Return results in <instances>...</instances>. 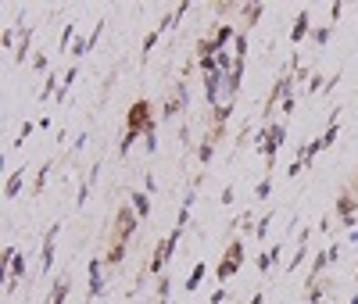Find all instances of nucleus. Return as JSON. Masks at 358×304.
<instances>
[{"label":"nucleus","instance_id":"nucleus-1","mask_svg":"<svg viewBox=\"0 0 358 304\" xmlns=\"http://www.w3.org/2000/svg\"><path fill=\"white\" fill-rule=\"evenodd\" d=\"M136 229H140V215L133 211V204H122L115 211V222H111V243H129Z\"/></svg>","mask_w":358,"mask_h":304},{"label":"nucleus","instance_id":"nucleus-2","mask_svg":"<svg viewBox=\"0 0 358 304\" xmlns=\"http://www.w3.org/2000/svg\"><path fill=\"white\" fill-rule=\"evenodd\" d=\"M155 129V118H151V101L140 97L129 104V115H126V133H136V136H147Z\"/></svg>","mask_w":358,"mask_h":304},{"label":"nucleus","instance_id":"nucleus-3","mask_svg":"<svg viewBox=\"0 0 358 304\" xmlns=\"http://www.w3.org/2000/svg\"><path fill=\"white\" fill-rule=\"evenodd\" d=\"M179 236H183V229H172L165 240H158V247H155V258H151V265H147V272H151V276H165V261L176 254V243H179Z\"/></svg>","mask_w":358,"mask_h":304},{"label":"nucleus","instance_id":"nucleus-4","mask_svg":"<svg viewBox=\"0 0 358 304\" xmlns=\"http://www.w3.org/2000/svg\"><path fill=\"white\" fill-rule=\"evenodd\" d=\"M283 136H287V129H283V126H268V129H265V136H262V143H258V147H262V154L268 158V165H273L276 147L283 143Z\"/></svg>","mask_w":358,"mask_h":304},{"label":"nucleus","instance_id":"nucleus-5","mask_svg":"<svg viewBox=\"0 0 358 304\" xmlns=\"http://www.w3.org/2000/svg\"><path fill=\"white\" fill-rule=\"evenodd\" d=\"M355 208H358L355 194H351V190H344V194H341V201H337V215H341V226H351V222H355Z\"/></svg>","mask_w":358,"mask_h":304},{"label":"nucleus","instance_id":"nucleus-6","mask_svg":"<svg viewBox=\"0 0 358 304\" xmlns=\"http://www.w3.org/2000/svg\"><path fill=\"white\" fill-rule=\"evenodd\" d=\"M101 272H104V261L94 258V261H90V301L101 297V290H104V276H101Z\"/></svg>","mask_w":358,"mask_h":304},{"label":"nucleus","instance_id":"nucleus-7","mask_svg":"<svg viewBox=\"0 0 358 304\" xmlns=\"http://www.w3.org/2000/svg\"><path fill=\"white\" fill-rule=\"evenodd\" d=\"M57 229H62V226H50L47 236H43V258H40V268H43V272L54 268V240H57Z\"/></svg>","mask_w":358,"mask_h":304},{"label":"nucleus","instance_id":"nucleus-8","mask_svg":"<svg viewBox=\"0 0 358 304\" xmlns=\"http://www.w3.org/2000/svg\"><path fill=\"white\" fill-rule=\"evenodd\" d=\"M129 204H133V211L140 215V222H147V215H151V197H147V190H143V194L136 190V194L129 197Z\"/></svg>","mask_w":358,"mask_h":304},{"label":"nucleus","instance_id":"nucleus-9","mask_svg":"<svg viewBox=\"0 0 358 304\" xmlns=\"http://www.w3.org/2000/svg\"><path fill=\"white\" fill-rule=\"evenodd\" d=\"M126 247H129V243H111L108 254H104V265H108V268H118V265L126 261Z\"/></svg>","mask_w":358,"mask_h":304},{"label":"nucleus","instance_id":"nucleus-10","mask_svg":"<svg viewBox=\"0 0 358 304\" xmlns=\"http://www.w3.org/2000/svg\"><path fill=\"white\" fill-rule=\"evenodd\" d=\"M305 36H308V11H297L294 29H290V40H294V43H301Z\"/></svg>","mask_w":358,"mask_h":304},{"label":"nucleus","instance_id":"nucleus-11","mask_svg":"<svg viewBox=\"0 0 358 304\" xmlns=\"http://www.w3.org/2000/svg\"><path fill=\"white\" fill-rule=\"evenodd\" d=\"M22 182H25V168H15V172H11V179H8V187H4V197H8V201H15V197H18Z\"/></svg>","mask_w":358,"mask_h":304},{"label":"nucleus","instance_id":"nucleus-12","mask_svg":"<svg viewBox=\"0 0 358 304\" xmlns=\"http://www.w3.org/2000/svg\"><path fill=\"white\" fill-rule=\"evenodd\" d=\"M226 261H233L236 268L244 265V240H233L229 247H226Z\"/></svg>","mask_w":358,"mask_h":304},{"label":"nucleus","instance_id":"nucleus-13","mask_svg":"<svg viewBox=\"0 0 358 304\" xmlns=\"http://www.w3.org/2000/svg\"><path fill=\"white\" fill-rule=\"evenodd\" d=\"M212 40H215V47H219V50H226V43H229V40H236V29H233V25H219Z\"/></svg>","mask_w":358,"mask_h":304},{"label":"nucleus","instance_id":"nucleus-14","mask_svg":"<svg viewBox=\"0 0 358 304\" xmlns=\"http://www.w3.org/2000/svg\"><path fill=\"white\" fill-rule=\"evenodd\" d=\"M29 43H33V29H25L22 40H18V50H15V61H18V65H25V57H29Z\"/></svg>","mask_w":358,"mask_h":304},{"label":"nucleus","instance_id":"nucleus-15","mask_svg":"<svg viewBox=\"0 0 358 304\" xmlns=\"http://www.w3.org/2000/svg\"><path fill=\"white\" fill-rule=\"evenodd\" d=\"M212 154H215V140H212V136H204L201 147H197V161L208 165V161H212Z\"/></svg>","mask_w":358,"mask_h":304},{"label":"nucleus","instance_id":"nucleus-16","mask_svg":"<svg viewBox=\"0 0 358 304\" xmlns=\"http://www.w3.org/2000/svg\"><path fill=\"white\" fill-rule=\"evenodd\" d=\"M65 297H69V280L62 276L54 283V290H50V304H65Z\"/></svg>","mask_w":358,"mask_h":304},{"label":"nucleus","instance_id":"nucleus-17","mask_svg":"<svg viewBox=\"0 0 358 304\" xmlns=\"http://www.w3.org/2000/svg\"><path fill=\"white\" fill-rule=\"evenodd\" d=\"M204 272H208V265H204V261H197V265L190 268V280H187V290H197V287H201V280H204Z\"/></svg>","mask_w":358,"mask_h":304},{"label":"nucleus","instance_id":"nucleus-18","mask_svg":"<svg viewBox=\"0 0 358 304\" xmlns=\"http://www.w3.org/2000/svg\"><path fill=\"white\" fill-rule=\"evenodd\" d=\"M76 40H79V36H76V25H65V29H62V43H57V50H72Z\"/></svg>","mask_w":358,"mask_h":304},{"label":"nucleus","instance_id":"nucleus-19","mask_svg":"<svg viewBox=\"0 0 358 304\" xmlns=\"http://www.w3.org/2000/svg\"><path fill=\"white\" fill-rule=\"evenodd\" d=\"M215 276H219L222 283H226V280H233V276H236V265L222 258V261H219V268H215Z\"/></svg>","mask_w":358,"mask_h":304},{"label":"nucleus","instance_id":"nucleus-20","mask_svg":"<svg viewBox=\"0 0 358 304\" xmlns=\"http://www.w3.org/2000/svg\"><path fill=\"white\" fill-rule=\"evenodd\" d=\"M241 11H244V18H248V25H255V22L262 18V11H265V8H262V4H244Z\"/></svg>","mask_w":358,"mask_h":304},{"label":"nucleus","instance_id":"nucleus-21","mask_svg":"<svg viewBox=\"0 0 358 304\" xmlns=\"http://www.w3.org/2000/svg\"><path fill=\"white\" fill-rule=\"evenodd\" d=\"M233 50H236V61H244V57H248V36H244V33H236Z\"/></svg>","mask_w":358,"mask_h":304},{"label":"nucleus","instance_id":"nucleus-22","mask_svg":"<svg viewBox=\"0 0 358 304\" xmlns=\"http://www.w3.org/2000/svg\"><path fill=\"white\" fill-rule=\"evenodd\" d=\"M312 43H315V47H326V43H330V25H322V29H315V36H312Z\"/></svg>","mask_w":358,"mask_h":304},{"label":"nucleus","instance_id":"nucleus-23","mask_svg":"<svg viewBox=\"0 0 358 304\" xmlns=\"http://www.w3.org/2000/svg\"><path fill=\"white\" fill-rule=\"evenodd\" d=\"M169 290H172V283H169V276H158V301H162V304L169 301Z\"/></svg>","mask_w":358,"mask_h":304},{"label":"nucleus","instance_id":"nucleus-24","mask_svg":"<svg viewBox=\"0 0 358 304\" xmlns=\"http://www.w3.org/2000/svg\"><path fill=\"white\" fill-rule=\"evenodd\" d=\"M54 86H57V79H54V72H50V75H47V82H43V89H40V101H47V97L54 94ZM54 97H57V94H54Z\"/></svg>","mask_w":358,"mask_h":304},{"label":"nucleus","instance_id":"nucleus-25","mask_svg":"<svg viewBox=\"0 0 358 304\" xmlns=\"http://www.w3.org/2000/svg\"><path fill=\"white\" fill-rule=\"evenodd\" d=\"M268 194H273V179H262V182H258V190H255V197H258V201H265Z\"/></svg>","mask_w":358,"mask_h":304},{"label":"nucleus","instance_id":"nucleus-26","mask_svg":"<svg viewBox=\"0 0 358 304\" xmlns=\"http://www.w3.org/2000/svg\"><path fill=\"white\" fill-rule=\"evenodd\" d=\"M101 33H104V18H101V22L94 25V33H90V36H86V43H90V50H94V47H97V40H101Z\"/></svg>","mask_w":358,"mask_h":304},{"label":"nucleus","instance_id":"nucleus-27","mask_svg":"<svg viewBox=\"0 0 358 304\" xmlns=\"http://www.w3.org/2000/svg\"><path fill=\"white\" fill-rule=\"evenodd\" d=\"M158 36H162V33H158V29H155V33H147V40H143V50H140L143 57H147V54H151V50H155V43H158Z\"/></svg>","mask_w":358,"mask_h":304},{"label":"nucleus","instance_id":"nucleus-28","mask_svg":"<svg viewBox=\"0 0 358 304\" xmlns=\"http://www.w3.org/2000/svg\"><path fill=\"white\" fill-rule=\"evenodd\" d=\"M72 54H76V57H86V54H90V43H86V40L79 36V40L72 43Z\"/></svg>","mask_w":358,"mask_h":304},{"label":"nucleus","instance_id":"nucleus-29","mask_svg":"<svg viewBox=\"0 0 358 304\" xmlns=\"http://www.w3.org/2000/svg\"><path fill=\"white\" fill-rule=\"evenodd\" d=\"M50 165H54V161H47V165H43V168H40V175H36V187H33V190H36V194H40V190H43V182H47V172H50Z\"/></svg>","mask_w":358,"mask_h":304},{"label":"nucleus","instance_id":"nucleus-30","mask_svg":"<svg viewBox=\"0 0 358 304\" xmlns=\"http://www.w3.org/2000/svg\"><path fill=\"white\" fill-rule=\"evenodd\" d=\"M33 68H36V72H47V68H50V61H47V54H36V57H33Z\"/></svg>","mask_w":358,"mask_h":304},{"label":"nucleus","instance_id":"nucleus-31","mask_svg":"<svg viewBox=\"0 0 358 304\" xmlns=\"http://www.w3.org/2000/svg\"><path fill=\"white\" fill-rule=\"evenodd\" d=\"M155 147H158V140H155V129H151L143 136V150H147V154H155Z\"/></svg>","mask_w":358,"mask_h":304},{"label":"nucleus","instance_id":"nucleus-32","mask_svg":"<svg viewBox=\"0 0 358 304\" xmlns=\"http://www.w3.org/2000/svg\"><path fill=\"white\" fill-rule=\"evenodd\" d=\"M268 222H273V215H262V219H258V229H255V236H265V233H268Z\"/></svg>","mask_w":358,"mask_h":304},{"label":"nucleus","instance_id":"nucleus-33","mask_svg":"<svg viewBox=\"0 0 358 304\" xmlns=\"http://www.w3.org/2000/svg\"><path fill=\"white\" fill-rule=\"evenodd\" d=\"M86 197H90V182H79V197H76V204L83 208V204H86Z\"/></svg>","mask_w":358,"mask_h":304},{"label":"nucleus","instance_id":"nucleus-34","mask_svg":"<svg viewBox=\"0 0 358 304\" xmlns=\"http://www.w3.org/2000/svg\"><path fill=\"white\" fill-rule=\"evenodd\" d=\"M29 136H33V122H25V126H22V133H18V143H25Z\"/></svg>","mask_w":358,"mask_h":304},{"label":"nucleus","instance_id":"nucleus-35","mask_svg":"<svg viewBox=\"0 0 358 304\" xmlns=\"http://www.w3.org/2000/svg\"><path fill=\"white\" fill-rule=\"evenodd\" d=\"M0 43H4V47H15V29H4V36H0Z\"/></svg>","mask_w":358,"mask_h":304},{"label":"nucleus","instance_id":"nucleus-36","mask_svg":"<svg viewBox=\"0 0 358 304\" xmlns=\"http://www.w3.org/2000/svg\"><path fill=\"white\" fill-rule=\"evenodd\" d=\"M337 140V126H330V129H326V136H322V147H330Z\"/></svg>","mask_w":358,"mask_h":304},{"label":"nucleus","instance_id":"nucleus-37","mask_svg":"<svg viewBox=\"0 0 358 304\" xmlns=\"http://www.w3.org/2000/svg\"><path fill=\"white\" fill-rule=\"evenodd\" d=\"M215 11H219V15H233V11H236V4H215Z\"/></svg>","mask_w":358,"mask_h":304},{"label":"nucleus","instance_id":"nucleus-38","mask_svg":"<svg viewBox=\"0 0 358 304\" xmlns=\"http://www.w3.org/2000/svg\"><path fill=\"white\" fill-rule=\"evenodd\" d=\"M315 89H322V75H312V86H308V94H315Z\"/></svg>","mask_w":358,"mask_h":304},{"label":"nucleus","instance_id":"nucleus-39","mask_svg":"<svg viewBox=\"0 0 358 304\" xmlns=\"http://www.w3.org/2000/svg\"><path fill=\"white\" fill-rule=\"evenodd\" d=\"M262 301H265V297H262V294H255V297H251L248 304H262Z\"/></svg>","mask_w":358,"mask_h":304},{"label":"nucleus","instance_id":"nucleus-40","mask_svg":"<svg viewBox=\"0 0 358 304\" xmlns=\"http://www.w3.org/2000/svg\"><path fill=\"white\" fill-rule=\"evenodd\" d=\"M351 304H358V294H355V297H351Z\"/></svg>","mask_w":358,"mask_h":304}]
</instances>
